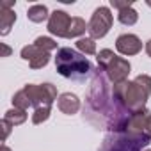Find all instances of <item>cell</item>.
<instances>
[{"label": "cell", "instance_id": "6da1fadb", "mask_svg": "<svg viewBox=\"0 0 151 151\" xmlns=\"http://www.w3.org/2000/svg\"><path fill=\"white\" fill-rule=\"evenodd\" d=\"M107 78L101 68H94L91 73V87L86 98L84 117L96 128L107 130L109 133L126 132L132 114L124 109L114 93V86Z\"/></svg>", "mask_w": 151, "mask_h": 151}, {"label": "cell", "instance_id": "7a4b0ae2", "mask_svg": "<svg viewBox=\"0 0 151 151\" xmlns=\"http://www.w3.org/2000/svg\"><path fill=\"white\" fill-rule=\"evenodd\" d=\"M114 93L130 114L142 112L146 110L147 98L151 96V77L149 75H137L132 82L124 80L121 84H116Z\"/></svg>", "mask_w": 151, "mask_h": 151}, {"label": "cell", "instance_id": "3957f363", "mask_svg": "<svg viewBox=\"0 0 151 151\" xmlns=\"http://www.w3.org/2000/svg\"><path fill=\"white\" fill-rule=\"evenodd\" d=\"M55 69L60 77L71 78V80H84L89 73H93V66L89 59L84 53L73 50L69 46H62L57 50Z\"/></svg>", "mask_w": 151, "mask_h": 151}, {"label": "cell", "instance_id": "277c9868", "mask_svg": "<svg viewBox=\"0 0 151 151\" xmlns=\"http://www.w3.org/2000/svg\"><path fill=\"white\" fill-rule=\"evenodd\" d=\"M96 60H98V68H101L107 75V78L116 86L121 84L124 80H128V75L132 71V66L126 59L116 55L112 50L103 48L96 53Z\"/></svg>", "mask_w": 151, "mask_h": 151}, {"label": "cell", "instance_id": "5b68a950", "mask_svg": "<svg viewBox=\"0 0 151 151\" xmlns=\"http://www.w3.org/2000/svg\"><path fill=\"white\" fill-rule=\"evenodd\" d=\"M149 144V137L135 135L128 132L119 133H107L100 151H144Z\"/></svg>", "mask_w": 151, "mask_h": 151}, {"label": "cell", "instance_id": "8992f818", "mask_svg": "<svg viewBox=\"0 0 151 151\" xmlns=\"http://www.w3.org/2000/svg\"><path fill=\"white\" fill-rule=\"evenodd\" d=\"M23 93H25V96L29 98V101L34 109L46 107V105L52 107V103L57 100V87L53 84H41V86L27 84L23 87Z\"/></svg>", "mask_w": 151, "mask_h": 151}, {"label": "cell", "instance_id": "52a82bcc", "mask_svg": "<svg viewBox=\"0 0 151 151\" xmlns=\"http://www.w3.org/2000/svg\"><path fill=\"white\" fill-rule=\"evenodd\" d=\"M112 23H114V14H112V11L107 7V6H100L94 13H93V16H91V20H89V37H93V39H101V37H105L107 34H109V30L112 29Z\"/></svg>", "mask_w": 151, "mask_h": 151}, {"label": "cell", "instance_id": "ba28073f", "mask_svg": "<svg viewBox=\"0 0 151 151\" xmlns=\"http://www.w3.org/2000/svg\"><path fill=\"white\" fill-rule=\"evenodd\" d=\"M22 59L29 62L32 69H41L50 62V52H45L37 45H27L22 48Z\"/></svg>", "mask_w": 151, "mask_h": 151}, {"label": "cell", "instance_id": "9c48e42d", "mask_svg": "<svg viewBox=\"0 0 151 151\" xmlns=\"http://www.w3.org/2000/svg\"><path fill=\"white\" fill-rule=\"evenodd\" d=\"M128 133H135V135H146L151 139V112L146 109L142 112L132 114L128 126H126Z\"/></svg>", "mask_w": 151, "mask_h": 151}, {"label": "cell", "instance_id": "30bf717a", "mask_svg": "<svg viewBox=\"0 0 151 151\" xmlns=\"http://www.w3.org/2000/svg\"><path fill=\"white\" fill-rule=\"evenodd\" d=\"M71 20L73 18L66 11L55 9L50 14V20H48V32L52 36H57V37H68V30H69Z\"/></svg>", "mask_w": 151, "mask_h": 151}, {"label": "cell", "instance_id": "8fae6325", "mask_svg": "<svg viewBox=\"0 0 151 151\" xmlns=\"http://www.w3.org/2000/svg\"><path fill=\"white\" fill-rule=\"evenodd\" d=\"M116 48L121 55H137L142 50V41L135 34H121L116 39Z\"/></svg>", "mask_w": 151, "mask_h": 151}, {"label": "cell", "instance_id": "7c38bea8", "mask_svg": "<svg viewBox=\"0 0 151 151\" xmlns=\"http://www.w3.org/2000/svg\"><path fill=\"white\" fill-rule=\"evenodd\" d=\"M14 6L13 0H4L2 6H0V34L7 36L16 22V13L11 9Z\"/></svg>", "mask_w": 151, "mask_h": 151}, {"label": "cell", "instance_id": "4fadbf2b", "mask_svg": "<svg viewBox=\"0 0 151 151\" xmlns=\"http://www.w3.org/2000/svg\"><path fill=\"white\" fill-rule=\"evenodd\" d=\"M57 107L62 114L66 116H73V114H77L80 110V100L77 94H73V93H62L57 100Z\"/></svg>", "mask_w": 151, "mask_h": 151}, {"label": "cell", "instance_id": "5bb4252c", "mask_svg": "<svg viewBox=\"0 0 151 151\" xmlns=\"http://www.w3.org/2000/svg\"><path fill=\"white\" fill-rule=\"evenodd\" d=\"M27 18L34 23H43L45 20H50V14H48V7L43 6V4H34L29 7L27 11Z\"/></svg>", "mask_w": 151, "mask_h": 151}, {"label": "cell", "instance_id": "9a60e30c", "mask_svg": "<svg viewBox=\"0 0 151 151\" xmlns=\"http://www.w3.org/2000/svg\"><path fill=\"white\" fill-rule=\"evenodd\" d=\"M86 30H89V23H86L82 18L75 16L71 20V25H69V30H68V37L66 39H71V37H82L86 34Z\"/></svg>", "mask_w": 151, "mask_h": 151}, {"label": "cell", "instance_id": "2e32d148", "mask_svg": "<svg viewBox=\"0 0 151 151\" xmlns=\"http://www.w3.org/2000/svg\"><path fill=\"white\" fill-rule=\"evenodd\" d=\"M117 20H119L123 25L132 27V25L137 23V20H139V13L133 9V6H128V7H123V9L117 11Z\"/></svg>", "mask_w": 151, "mask_h": 151}, {"label": "cell", "instance_id": "e0dca14e", "mask_svg": "<svg viewBox=\"0 0 151 151\" xmlns=\"http://www.w3.org/2000/svg\"><path fill=\"white\" fill-rule=\"evenodd\" d=\"M4 119H6L7 123H11L13 126L23 124V123L27 121V110H22V109L13 107V109H9V110L4 114Z\"/></svg>", "mask_w": 151, "mask_h": 151}, {"label": "cell", "instance_id": "ac0fdd59", "mask_svg": "<svg viewBox=\"0 0 151 151\" xmlns=\"http://www.w3.org/2000/svg\"><path fill=\"white\" fill-rule=\"evenodd\" d=\"M77 50L84 55H94L96 53V43L93 37H80L77 41Z\"/></svg>", "mask_w": 151, "mask_h": 151}, {"label": "cell", "instance_id": "d6986e66", "mask_svg": "<svg viewBox=\"0 0 151 151\" xmlns=\"http://www.w3.org/2000/svg\"><path fill=\"white\" fill-rule=\"evenodd\" d=\"M50 114H52V107H37V109H34V114H32V123L34 124H41V123H45L48 117H50Z\"/></svg>", "mask_w": 151, "mask_h": 151}, {"label": "cell", "instance_id": "ffe728a7", "mask_svg": "<svg viewBox=\"0 0 151 151\" xmlns=\"http://www.w3.org/2000/svg\"><path fill=\"white\" fill-rule=\"evenodd\" d=\"M34 45H37V46H39V48H43L45 52L59 50V48H57V41H55V39H52V37H48V36H39V37H36Z\"/></svg>", "mask_w": 151, "mask_h": 151}, {"label": "cell", "instance_id": "44dd1931", "mask_svg": "<svg viewBox=\"0 0 151 151\" xmlns=\"http://www.w3.org/2000/svg\"><path fill=\"white\" fill-rule=\"evenodd\" d=\"M0 126H2V142H6V140H7V137H9V133H11V128H14V126H13L11 123H7L6 119H2Z\"/></svg>", "mask_w": 151, "mask_h": 151}, {"label": "cell", "instance_id": "7402d4cb", "mask_svg": "<svg viewBox=\"0 0 151 151\" xmlns=\"http://www.w3.org/2000/svg\"><path fill=\"white\" fill-rule=\"evenodd\" d=\"M110 6H112V7H116V9L119 11V9H123V7L132 6V2H119V0H110Z\"/></svg>", "mask_w": 151, "mask_h": 151}, {"label": "cell", "instance_id": "603a6c76", "mask_svg": "<svg viewBox=\"0 0 151 151\" xmlns=\"http://www.w3.org/2000/svg\"><path fill=\"white\" fill-rule=\"evenodd\" d=\"M146 53H147V55L151 57V39H149V41L146 43Z\"/></svg>", "mask_w": 151, "mask_h": 151}, {"label": "cell", "instance_id": "cb8c5ba5", "mask_svg": "<svg viewBox=\"0 0 151 151\" xmlns=\"http://www.w3.org/2000/svg\"><path fill=\"white\" fill-rule=\"evenodd\" d=\"M2 48H4V57H7V55L11 53V48H9V46H6V45H2Z\"/></svg>", "mask_w": 151, "mask_h": 151}, {"label": "cell", "instance_id": "d4e9b609", "mask_svg": "<svg viewBox=\"0 0 151 151\" xmlns=\"http://www.w3.org/2000/svg\"><path fill=\"white\" fill-rule=\"evenodd\" d=\"M0 151H11V147H9V146H6V144H2V147H0Z\"/></svg>", "mask_w": 151, "mask_h": 151}, {"label": "cell", "instance_id": "484cf974", "mask_svg": "<svg viewBox=\"0 0 151 151\" xmlns=\"http://www.w3.org/2000/svg\"><path fill=\"white\" fill-rule=\"evenodd\" d=\"M144 151H151V149H144Z\"/></svg>", "mask_w": 151, "mask_h": 151}]
</instances>
